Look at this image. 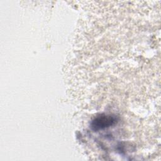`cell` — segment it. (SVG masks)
Masks as SVG:
<instances>
[{"label":"cell","mask_w":161,"mask_h":161,"mask_svg":"<svg viewBox=\"0 0 161 161\" xmlns=\"http://www.w3.org/2000/svg\"><path fill=\"white\" fill-rule=\"evenodd\" d=\"M116 118L111 115L99 116L96 118L92 122V128L94 130H99L104 129L114 124Z\"/></svg>","instance_id":"obj_1"}]
</instances>
